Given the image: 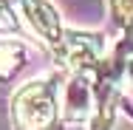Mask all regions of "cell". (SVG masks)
I'll return each instance as SVG.
<instances>
[{"mask_svg":"<svg viewBox=\"0 0 133 130\" xmlns=\"http://www.w3.org/2000/svg\"><path fill=\"white\" fill-rule=\"evenodd\" d=\"M59 116V88L51 74L20 85L11 96V122L17 130H48Z\"/></svg>","mask_w":133,"mask_h":130,"instance_id":"obj_1","label":"cell"},{"mask_svg":"<svg viewBox=\"0 0 133 130\" xmlns=\"http://www.w3.org/2000/svg\"><path fill=\"white\" fill-rule=\"evenodd\" d=\"M11 3H14L17 17L23 20V26H26L43 45H48L51 51H57V48L62 45L65 26H62L59 11L54 9L48 0H11Z\"/></svg>","mask_w":133,"mask_h":130,"instance_id":"obj_2","label":"cell"},{"mask_svg":"<svg viewBox=\"0 0 133 130\" xmlns=\"http://www.w3.org/2000/svg\"><path fill=\"white\" fill-rule=\"evenodd\" d=\"M54 57L65 68H71L74 74H88V68L96 65L105 57V37L96 34V31H74V28H65L62 45L54 51Z\"/></svg>","mask_w":133,"mask_h":130,"instance_id":"obj_3","label":"cell"},{"mask_svg":"<svg viewBox=\"0 0 133 130\" xmlns=\"http://www.w3.org/2000/svg\"><path fill=\"white\" fill-rule=\"evenodd\" d=\"M99 93L94 91L88 74H71L59 93V116L65 125H82L96 113Z\"/></svg>","mask_w":133,"mask_h":130,"instance_id":"obj_4","label":"cell"},{"mask_svg":"<svg viewBox=\"0 0 133 130\" xmlns=\"http://www.w3.org/2000/svg\"><path fill=\"white\" fill-rule=\"evenodd\" d=\"M26 62V43L20 40H0V82L11 79Z\"/></svg>","mask_w":133,"mask_h":130,"instance_id":"obj_5","label":"cell"},{"mask_svg":"<svg viewBox=\"0 0 133 130\" xmlns=\"http://www.w3.org/2000/svg\"><path fill=\"white\" fill-rule=\"evenodd\" d=\"M110 9L119 23H133V0H110Z\"/></svg>","mask_w":133,"mask_h":130,"instance_id":"obj_6","label":"cell"}]
</instances>
